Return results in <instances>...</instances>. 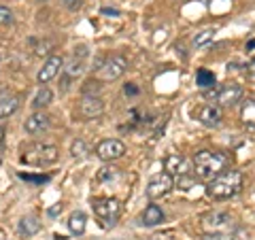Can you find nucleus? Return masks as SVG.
Segmentation results:
<instances>
[{"mask_svg":"<svg viewBox=\"0 0 255 240\" xmlns=\"http://www.w3.org/2000/svg\"><path fill=\"white\" fill-rule=\"evenodd\" d=\"M126 70H128V60L124 55H119V53L109 55L94 73V79H98L100 83H111V81H117L119 77H124Z\"/></svg>","mask_w":255,"mask_h":240,"instance_id":"20e7f679","label":"nucleus"},{"mask_svg":"<svg viewBox=\"0 0 255 240\" xmlns=\"http://www.w3.org/2000/svg\"><path fill=\"white\" fill-rule=\"evenodd\" d=\"M215 34H217V30H215V28H206V30L198 32V34L194 36V41H191V45H194L196 49H202V47H206V45H209V43L213 41Z\"/></svg>","mask_w":255,"mask_h":240,"instance_id":"4be33fe9","label":"nucleus"},{"mask_svg":"<svg viewBox=\"0 0 255 240\" xmlns=\"http://www.w3.org/2000/svg\"><path fill=\"white\" fill-rule=\"evenodd\" d=\"M13 21V13L9 6H2L0 4V26H9V23Z\"/></svg>","mask_w":255,"mask_h":240,"instance_id":"393cba45","label":"nucleus"},{"mask_svg":"<svg viewBox=\"0 0 255 240\" xmlns=\"http://www.w3.org/2000/svg\"><path fill=\"white\" fill-rule=\"evenodd\" d=\"M53 102V92L49 90V87H41V90L36 92V96H34V100H32V107H34L36 111H41V109H45V107H49Z\"/></svg>","mask_w":255,"mask_h":240,"instance_id":"aec40b11","label":"nucleus"},{"mask_svg":"<svg viewBox=\"0 0 255 240\" xmlns=\"http://www.w3.org/2000/svg\"><path fill=\"white\" fill-rule=\"evenodd\" d=\"M49 125H51V117L47 113H43V111H36V113H32L26 119L23 130H26L28 134H32V136H36V134H43V132L49 130Z\"/></svg>","mask_w":255,"mask_h":240,"instance_id":"ddd939ff","label":"nucleus"},{"mask_svg":"<svg viewBox=\"0 0 255 240\" xmlns=\"http://www.w3.org/2000/svg\"><path fill=\"white\" fill-rule=\"evenodd\" d=\"M124 94H126V96H136V94H138V87H136V83H126V87H124Z\"/></svg>","mask_w":255,"mask_h":240,"instance_id":"7c9ffc66","label":"nucleus"},{"mask_svg":"<svg viewBox=\"0 0 255 240\" xmlns=\"http://www.w3.org/2000/svg\"><path fill=\"white\" fill-rule=\"evenodd\" d=\"M92 209L102 221L113 226L119 219V215H122V202H119L117 198H96V200H92Z\"/></svg>","mask_w":255,"mask_h":240,"instance_id":"423d86ee","label":"nucleus"},{"mask_svg":"<svg viewBox=\"0 0 255 240\" xmlns=\"http://www.w3.org/2000/svg\"><path fill=\"white\" fill-rule=\"evenodd\" d=\"M105 113V102L100 96H83L77 107V115L81 119H96Z\"/></svg>","mask_w":255,"mask_h":240,"instance_id":"6e6552de","label":"nucleus"},{"mask_svg":"<svg viewBox=\"0 0 255 240\" xmlns=\"http://www.w3.org/2000/svg\"><path fill=\"white\" fill-rule=\"evenodd\" d=\"M124 153H126V145L117 138H107V140L98 142V147H96V155H98L102 162H113V159L124 157Z\"/></svg>","mask_w":255,"mask_h":240,"instance_id":"1a4fd4ad","label":"nucleus"},{"mask_svg":"<svg viewBox=\"0 0 255 240\" xmlns=\"http://www.w3.org/2000/svg\"><path fill=\"white\" fill-rule=\"evenodd\" d=\"M102 15H119V11H117V9H109V6H105V9H102Z\"/></svg>","mask_w":255,"mask_h":240,"instance_id":"473e14b6","label":"nucleus"},{"mask_svg":"<svg viewBox=\"0 0 255 240\" xmlns=\"http://www.w3.org/2000/svg\"><path fill=\"white\" fill-rule=\"evenodd\" d=\"M194 115H196L198 121H200L202 125H206V127H217L221 123V119H223L219 105H202V107H198V111Z\"/></svg>","mask_w":255,"mask_h":240,"instance_id":"9b49d317","label":"nucleus"},{"mask_svg":"<svg viewBox=\"0 0 255 240\" xmlns=\"http://www.w3.org/2000/svg\"><path fill=\"white\" fill-rule=\"evenodd\" d=\"M60 213H62V204H55V206H51V209L47 211L49 217H55V215H60Z\"/></svg>","mask_w":255,"mask_h":240,"instance_id":"2f4dec72","label":"nucleus"},{"mask_svg":"<svg viewBox=\"0 0 255 240\" xmlns=\"http://www.w3.org/2000/svg\"><path fill=\"white\" fill-rule=\"evenodd\" d=\"M85 228H87V217H85V213L75 211V213L68 217V230H70V234L81 236V234H85Z\"/></svg>","mask_w":255,"mask_h":240,"instance_id":"6ab92c4d","label":"nucleus"},{"mask_svg":"<svg viewBox=\"0 0 255 240\" xmlns=\"http://www.w3.org/2000/svg\"><path fill=\"white\" fill-rule=\"evenodd\" d=\"M2 136H4V127H0V140H2Z\"/></svg>","mask_w":255,"mask_h":240,"instance_id":"c9c22d12","label":"nucleus"},{"mask_svg":"<svg viewBox=\"0 0 255 240\" xmlns=\"http://www.w3.org/2000/svg\"><path fill=\"white\" fill-rule=\"evenodd\" d=\"M62 66H64V58H62V55H49V58H47V62L43 64V68L38 70L36 81L41 83V85L49 83L51 79L60 73V68H62Z\"/></svg>","mask_w":255,"mask_h":240,"instance_id":"4468645a","label":"nucleus"},{"mask_svg":"<svg viewBox=\"0 0 255 240\" xmlns=\"http://www.w3.org/2000/svg\"><path fill=\"white\" fill-rule=\"evenodd\" d=\"M100 90H102V85H100V81L98 79H87V81L83 83V87H81V94L83 96H98L100 94Z\"/></svg>","mask_w":255,"mask_h":240,"instance_id":"b1692460","label":"nucleus"},{"mask_svg":"<svg viewBox=\"0 0 255 240\" xmlns=\"http://www.w3.org/2000/svg\"><path fill=\"white\" fill-rule=\"evenodd\" d=\"M75 51L77 53H73V58L68 60L66 68H64V79H68V81H73V79H77L83 73L85 58H87V47H79V49H75Z\"/></svg>","mask_w":255,"mask_h":240,"instance_id":"f8f14e48","label":"nucleus"},{"mask_svg":"<svg viewBox=\"0 0 255 240\" xmlns=\"http://www.w3.org/2000/svg\"><path fill=\"white\" fill-rule=\"evenodd\" d=\"M62 4L66 6L68 11H79L85 4V0H62Z\"/></svg>","mask_w":255,"mask_h":240,"instance_id":"c85d7f7f","label":"nucleus"},{"mask_svg":"<svg viewBox=\"0 0 255 240\" xmlns=\"http://www.w3.org/2000/svg\"><path fill=\"white\" fill-rule=\"evenodd\" d=\"M177 185H179V189H191L194 179H191V174H183V177H177Z\"/></svg>","mask_w":255,"mask_h":240,"instance_id":"bb28decb","label":"nucleus"},{"mask_svg":"<svg viewBox=\"0 0 255 240\" xmlns=\"http://www.w3.org/2000/svg\"><path fill=\"white\" fill-rule=\"evenodd\" d=\"M151 240H179V238L174 236L172 232H164V234H155V236H151Z\"/></svg>","mask_w":255,"mask_h":240,"instance_id":"c756f323","label":"nucleus"},{"mask_svg":"<svg viewBox=\"0 0 255 240\" xmlns=\"http://www.w3.org/2000/svg\"><path fill=\"white\" fill-rule=\"evenodd\" d=\"M19 109V96L6 94L0 96V119H9L13 113H17Z\"/></svg>","mask_w":255,"mask_h":240,"instance_id":"dca6fc26","label":"nucleus"},{"mask_svg":"<svg viewBox=\"0 0 255 240\" xmlns=\"http://www.w3.org/2000/svg\"><path fill=\"white\" fill-rule=\"evenodd\" d=\"M241 119L249 132H255V100H245L241 107Z\"/></svg>","mask_w":255,"mask_h":240,"instance_id":"a211bd4d","label":"nucleus"},{"mask_svg":"<svg viewBox=\"0 0 255 240\" xmlns=\"http://www.w3.org/2000/svg\"><path fill=\"white\" fill-rule=\"evenodd\" d=\"M253 47H255V38H251V41L247 43V49H253Z\"/></svg>","mask_w":255,"mask_h":240,"instance_id":"f704fd0d","label":"nucleus"},{"mask_svg":"<svg viewBox=\"0 0 255 240\" xmlns=\"http://www.w3.org/2000/svg\"><path fill=\"white\" fill-rule=\"evenodd\" d=\"M236 228L234 217L228 213H221V211H215L209 213L202 217V230L206 234H215V236H223V234H230Z\"/></svg>","mask_w":255,"mask_h":240,"instance_id":"39448f33","label":"nucleus"},{"mask_svg":"<svg viewBox=\"0 0 255 240\" xmlns=\"http://www.w3.org/2000/svg\"><path fill=\"white\" fill-rule=\"evenodd\" d=\"M38 230H41V221L36 217H23L17 226V232L21 236H34Z\"/></svg>","mask_w":255,"mask_h":240,"instance_id":"412c9836","label":"nucleus"},{"mask_svg":"<svg viewBox=\"0 0 255 240\" xmlns=\"http://www.w3.org/2000/svg\"><path fill=\"white\" fill-rule=\"evenodd\" d=\"M230 166V157L219 151H198L194 162H191V170L196 172L198 179L202 181H211L223 170H228Z\"/></svg>","mask_w":255,"mask_h":240,"instance_id":"f257e3e1","label":"nucleus"},{"mask_svg":"<svg viewBox=\"0 0 255 240\" xmlns=\"http://www.w3.org/2000/svg\"><path fill=\"white\" fill-rule=\"evenodd\" d=\"M36 2H45V0H36Z\"/></svg>","mask_w":255,"mask_h":240,"instance_id":"e433bc0d","label":"nucleus"},{"mask_svg":"<svg viewBox=\"0 0 255 240\" xmlns=\"http://www.w3.org/2000/svg\"><path fill=\"white\" fill-rule=\"evenodd\" d=\"M215 75L211 73V70H206V68H200L196 73V83H198V87H202V90H209V87H213L215 85Z\"/></svg>","mask_w":255,"mask_h":240,"instance_id":"5701e85b","label":"nucleus"},{"mask_svg":"<svg viewBox=\"0 0 255 240\" xmlns=\"http://www.w3.org/2000/svg\"><path fill=\"white\" fill-rule=\"evenodd\" d=\"M58 157H60L58 147L34 142V145L26 147V151H23V155H21V162L32 164V166H47V164L58 162Z\"/></svg>","mask_w":255,"mask_h":240,"instance_id":"7ed1b4c3","label":"nucleus"},{"mask_svg":"<svg viewBox=\"0 0 255 240\" xmlns=\"http://www.w3.org/2000/svg\"><path fill=\"white\" fill-rule=\"evenodd\" d=\"M247 68H249V70H251V73H255V60H251L249 64H247Z\"/></svg>","mask_w":255,"mask_h":240,"instance_id":"72a5a7b5","label":"nucleus"},{"mask_svg":"<svg viewBox=\"0 0 255 240\" xmlns=\"http://www.w3.org/2000/svg\"><path fill=\"white\" fill-rule=\"evenodd\" d=\"M164 166H166V172H168L170 177H183V174H189L191 172V164L183 155H179V153L166 157Z\"/></svg>","mask_w":255,"mask_h":240,"instance_id":"2eb2a0df","label":"nucleus"},{"mask_svg":"<svg viewBox=\"0 0 255 240\" xmlns=\"http://www.w3.org/2000/svg\"><path fill=\"white\" fill-rule=\"evenodd\" d=\"M162 221H164V211L159 209L157 204H149L145 209V213L140 215V223L142 226H147V228H153V226H157V223H162Z\"/></svg>","mask_w":255,"mask_h":240,"instance_id":"f3484780","label":"nucleus"},{"mask_svg":"<svg viewBox=\"0 0 255 240\" xmlns=\"http://www.w3.org/2000/svg\"><path fill=\"white\" fill-rule=\"evenodd\" d=\"M117 177V170H115V168H102V170H100V174H98V179L100 181H113Z\"/></svg>","mask_w":255,"mask_h":240,"instance_id":"cd10ccee","label":"nucleus"},{"mask_svg":"<svg viewBox=\"0 0 255 240\" xmlns=\"http://www.w3.org/2000/svg\"><path fill=\"white\" fill-rule=\"evenodd\" d=\"M243 98V87L238 83H226L219 90H215V100L219 107H234L236 102H241Z\"/></svg>","mask_w":255,"mask_h":240,"instance_id":"9d476101","label":"nucleus"},{"mask_svg":"<svg viewBox=\"0 0 255 240\" xmlns=\"http://www.w3.org/2000/svg\"><path fill=\"white\" fill-rule=\"evenodd\" d=\"M174 187V177H170L168 172H157L155 177H151L147 183V198L151 200H159L164 196H168Z\"/></svg>","mask_w":255,"mask_h":240,"instance_id":"0eeeda50","label":"nucleus"},{"mask_svg":"<svg viewBox=\"0 0 255 240\" xmlns=\"http://www.w3.org/2000/svg\"><path fill=\"white\" fill-rule=\"evenodd\" d=\"M85 151H87V147H85L83 140H75L73 147H70V153H73V157H83Z\"/></svg>","mask_w":255,"mask_h":240,"instance_id":"a878e982","label":"nucleus"},{"mask_svg":"<svg viewBox=\"0 0 255 240\" xmlns=\"http://www.w3.org/2000/svg\"><path fill=\"white\" fill-rule=\"evenodd\" d=\"M243 189V172L223 170L206 185V196L213 200H230Z\"/></svg>","mask_w":255,"mask_h":240,"instance_id":"f03ea898","label":"nucleus"}]
</instances>
